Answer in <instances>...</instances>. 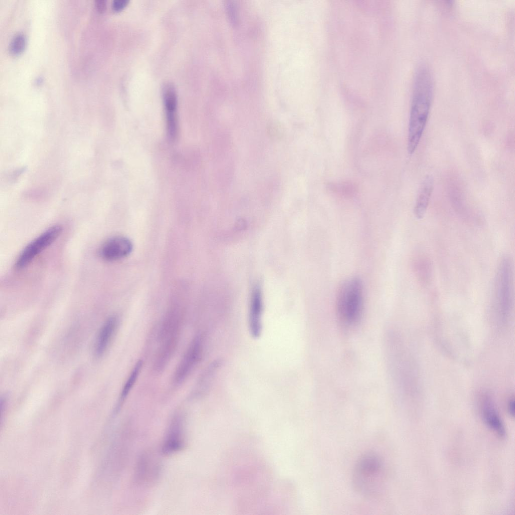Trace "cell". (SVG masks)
Returning <instances> with one entry per match:
<instances>
[{
	"label": "cell",
	"instance_id": "3957f363",
	"mask_svg": "<svg viewBox=\"0 0 515 515\" xmlns=\"http://www.w3.org/2000/svg\"><path fill=\"white\" fill-rule=\"evenodd\" d=\"M336 307L340 320L345 324L351 325L359 320L363 308V286L359 278H350L341 284Z\"/></svg>",
	"mask_w": 515,
	"mask_h": 515
},
{
	"label": "cell",
	"instance_id": "9a60e30c",
	"mask_svg": "<svg viewBox=\"0 0 515 515\" xmlns=\"http://www.w3.org/2000/svg\"><path fill=\"white\" fill-rule=\"evenodd\" d=\"M142 366V362L141 361H138L136 364L123 388L121 394V401H123L126 398L133 387L141 369Z\"/></svg>",
	"mask_w": 515,
	"mask_h": 515
},
{
	"label": "cell",
	"instance_id": "ac0fdd59",
	"mask_svg": "<svg viewBox=\"0 0 515 515\" xmlns=\"http://www.w3.org/2000/svg\"><path fill=\"white\" fill-rule=\"evenodd\" d=\"M128 3V0H115L112 3V8L115 11H120L125 7Z\"/></svg>",
	"mask_w": 515,
	"mask_h": 515
},
{
	"label": "cell",
	"instance_id": "4fadbf2b",
	"mask_svg": "<svg viewBox=\"0 0 515 515\" xmlns=\"http://www.w3.org/2000/svg\"><path fill=\"white\" fill-rule=\"evenodd\" d=\"M117 323V318L113 316L108 318L103 324L95 344V353L96 356H101L106 351L116 329Z\"/></svg>",
	"mask_w": 515,
	"mask_h": 515
},
{
	"label": "cell",
	"instance_id": "ba28073f",
	"mask_svg": "<svg viewBox=\"0 0 515 515\" xmlns=\"http://www.w3.org/2000/svg\"><path fill=\"white\" fill-rule=\"evenodd\" d=\"M162 90L167 134L173 140L176 138L178 132L177 94L175 87L170 83L165 84Z\"/></svg>",
	"mask_w": 515,
	"mask_h": 515
},
{
	"label": "cell",
	"instance_id": "6da1fadb",
	"mask_svg": "<svg viewBox=\"0 0 515 515\" xmlns=\"http://www.w3.org/2000/svg\"><path fill=\"white\" fill-rule=\"evenodd\" d=\"M434 93L432 74L425 66L417 69L413 83L407 141V150L412 154L416 149L430 112Z\"/></svg>",
	"mask_w": 515,
	"mask_h": 515
},
{
	"label": "cell",
	"instance_id": "7a4b0ae2",
	"mask_svg": "<svg viewBox=\"0 0 515 515\" xmlns=\"http://www.w3.org/2000/svg\"><path fill=\"white\" fill-rule=\"evenodd\" d=\"M386 474L383 458L376 452H366L360 456L354 466L352 479L353 486L360 494L372 497L383 488Z\"/></svg>",
	"mask_w": 515,
	"mask_h": 515
},
{
	"label": "cell",
	"instance_id": "30bf717a",
	"mask_svg": "<svg viewBox=\"0 0 515 515\" xmlns=\"http://www.w3.org/2000/svg\"><path fill=\"white\" fill-rule=\"evenodd\" d=\"M183 421L180 416L173 419L162 446L161 452L169 455L180 450L184 444Z\"/></svg>",
	"mask_w": 515,
	"mask_h": 515
},
{
	"label": "cell",
	"instance_id": "8fae6325",
	"mask_svg": "<svg viewBox=\"0 0 515 515\" xmlns=\"http://www.w3.org/2000/svg\"><path fill=\"white\" fill-rule=\"evenodd\" d=\"M158 471L156 458L152 454L145 453L140 458L137 466V480L142 484L149 483L155 479Z\"/></svg>",
	"mask_w": 515,
	"mask_h": 515
},
{
	"label": "cell",
	"instance_id": "ffe728a7",
	"mask_svg": "<svg viewBox=\"0 0 515 515\" xmlns=\"http://www.w3.org/2000/svg\"><path fill=\"white\" fill-rule=\"evenodd\" d=\"M508 409L509 414L513 416L514 414V402L513 400H510L509 402Z\"/></svg>",
	"mask_w": 515,
	"mask_h": 515
},
{
	"label": "cell",
	"instance_id": "9c48e42d",
	"mask_svg": "<svg viewBox=\"0 0 515 515\" xmlns=\"http://www.w3.org/2000/svg\"><path fill=\"white\" fill-rule=\"evenodd\" d=\"M263 309V298L261 288L255 286L250 295L248 324L251 336L254 338L259 337L262 332V315Z\"/></svg>",
	"mask_w": 515,
	"mask_h": 515
},
{
	"label": "cell",
	"instance_id": "2e32d148",
	"mask_svg": "<svg viewBox=\"0 0 515 515\" xmlns=\"http://www.w3.org/2000/svg\"><path fill=\"white\" fill-rule=\"evenodd\" d=\"M26 43V39L24 34L22 33L16 34L13 37L10 43V52L14 55L19 54L23 51Z\"/></svg>",
	"mask_w": 515,
	"mask_h": 515
},
{
	"label": "cell",
	"instance_id": "5b68a950",
	"mask_svg": "<svg viewBox=\"0 0 515 515\" xmlns=\"http://www.w3.org/2000/svg\"><path fill=\"white\" fill-rule=\"evenodd\" d=\"M62 227L58 225L52 226L29 243L21 252L15 263V267L24 268L44 249L52 244L59 236Z\"/></svg>",
	"mask_w": 515,
	"mask_h": 515
},
{
	"label": "cell",
	"instance_id": "5bb4252c",
	"mask_svg": "<svg viewBox=\"0 0 515 515\" xmlns=\"http://www.w3.org/2000/svg\"><path fill=\"white\" fill-rule=\"evenodd\" d=\"M484 421L486 424L500 437L505 435L503 422L496 410L489 401H486L482 408Z\"/></svg>",
	"mask_w": 515,
	"mask_h": 515
},
{
	"label": "cell",
	"instance_id": "d6986e66",
	"mask_svg": "<svg viewBox=\"0 0 515 515\" xmlns=\"http://www.w3.org/2000/svg\"><path fill=\"white\" fill-rule=\"evenodd\" d=\"M96 6L100 12H103L106 9V1L104 0H97L96 1Z\"/></svg>",
	"mask_w": 515,
	"mask_h": 515
},
{
	"label": "cell",
	"instance_id": "7c38bea8",
	"mask_svg": "<svg viewBox=\"0 0 515 515\" xmlns=\"http://www.w3.org/2000/svg\"><path fill=\"white\" fill-rule=\"evenodd\" d=\"M434 185V178L430 175L426 176L420 185L414 208V214L418 219H422L426 212Z\"/></svg>",
	"mask_w": 515,
	"mask_h": 515
},
{
	"label": "cell",
	"instance_id": "277c9868",
	"mask_svg": "<svg viewBox=\"0 0 515 515\" xmlns=\"http://www.w3.org/2000/svg\"><path fill=\"white\" fill-rule=\"evenodd\" d=\"M512 269L510 259H501L498 266L495 282V297L498 309L503 315L508 312L511 301Z\"/></svg>",
	"mask_w": 515,
	"mask_h": 515
},
{
	"label": "cell",
	"instance_id": "8992f818",
	"mask_svg": "<svg viewBox=\"0 0 515 515\" xmlns=\"http://www.w3.org/2000/svg\"><path fill=\"white\" fill-rule=\"evenodd\" d=\"M202 349V339L197 336L192 341L176 369L174 376L176 383H181L188 376L199 361Z\"/></svg>",
	"mask_w": 515,
	"mask_h": 515
},
{
	"label": "cell",
	"instance_id": "e0dca14e",
	"mask_svg": "<svg viewBox=\"0 0 515 515\" xmlns=\"http://www.w3.org/2000/svg\"><path fill=\"white\" fill-rule=\"evenodd\" d=\"M225 7L230 22L233 25L236 24L237 22V14L234 4L232 2L228 1L226 2Z\"/></svg>",
	"mask_w": 515,
	"mask_h": 515
},
{
	"label": "cell",
	"instance_id": "52a82bcc",
	"mask_svg": "<svg viewBox=\"0 0 515 515\" xmlns=\"http://www.w3.org/2000/svg\"><path fill=\"white\" fill-rule=\"evenodd\" d=\"M133 244L127 237L116 236L107 240L101 246L100 254L107 261H115L128 256L132 251Z\"/></svg>",
	"mask_w": 515,
	"mask_h": 515
}]
</instances>
